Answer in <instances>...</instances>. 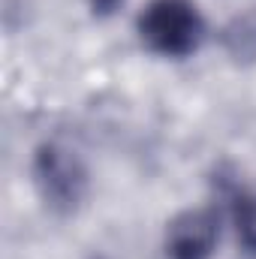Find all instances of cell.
Wrapping results in <instances>:
<instances>
[{"label":"cell","mask_w":256,"mask_h":259,"mask_svg":"<svg viewBox=\"0 0 256 259\" xmlns=\"http://www.w3.org/2000/svg\"><path fill=\"white\" fill-rule=\"evenodd\" d=\"M223 46L232 58L238 61H253L256 58V9L232 18V24L223 30Z\"/></svg>","instance_id":"4"},{"label":"cell","mask_w":256,"mask_h":259,"mask_svg":"<svg viewBox=\"0 0 256 259\" xmlns=\"http://www.w3.org/2000/svg\"><path fill=\"white\" fill-rule=\"evenodd\" d=\"M232 223L241 238V244L256 253V196L235 193L232 196Z\"/></svg>","instance_id":"5"},{"label":"cell","mask_w":256,"mask_h":259,"mask_svg":"<svg viewBox=\"0 0 256 259\" xmlns=\"http://www.w3.org/2000/svg\"><path fill=\"white\" fill-rule=\"evenodd\" d=\"M121 3H124V0H91V9H94L97 15H112Z\"/></svg>","instance_id":"6"},{"label":"cell","mask_w":256,"mask_h":259,"mask_svg":"<svg viewBox=\"0 0 256 259\" xmlns=\"http://www.w3.org/2000/svg\"><path fill=\"white\" fill-rule=\"evenodd\" d=\"M217 244V217L205 208L178 214L166 229L169 259H211Z\"/></svg>","instance_id":"3"},{"label":"cell","mask_w":256,"mask_h":259,"mask_svg":"<svg viewBox=\"0 0 256 259\" xmlns=\"http://www.w3.org/2000/svg\"><path fill=\"white\" fill-rule=\"evenodd\" d=\"M136 30L151 52L187 58L205 36V21L193 0H151L139 15Z\"/></svg>","instance_id":"1"},{"label":"cell","mask_w":256,"mask_h":259,"mask_svg":"<svg viewBox=\"0 0 256 259\" xmlns=\"http://www.w3.org/2000/svg\"><path fill=\"white\" fill-rule=\"evenodd\" d=\"M33 175H36V187H39V196L46 199V205L61 214L72 211L81 202L84 187H88V172L81 160L75 157V151L55 145V142L36 151Z\"/></svg>","instance_id":"2"}]
</instances>
